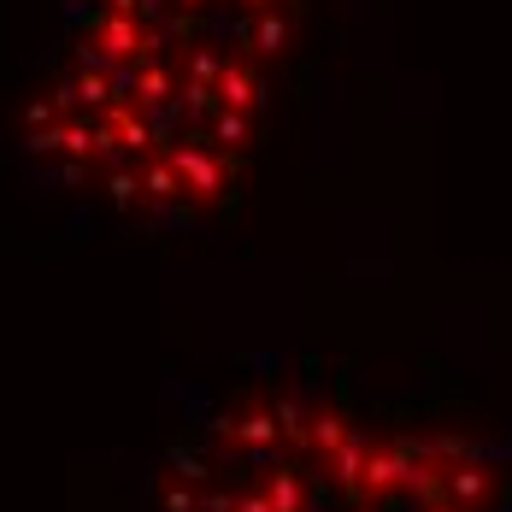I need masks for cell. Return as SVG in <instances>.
I'll use <instances>...</instances> for the list:
<instances>
[{"label": "cell", "mask_w": 512, "mask_h": 512, "mask_svg": "<svg viewBox=\"0 0 512 512\" xmlns=\"http://www.w3.org/2000/svg\"><path fill=\"white\" fill-rule=\"evenodd\" d=\"M142 512H512V442L271 365L177 407Z\"/></svg>", "instance_id": "cell-2"}, {"label": "cell", "mask_w": 512, "mask_h": 512, "mask_svg": "<svg viewBox=\"0 0 512 512\" xmlns=\"http://www.w3.org/2000/svg\"><path fill=\"white\" fill-rule=\"evenodd\" d=\"M301 0H65L18 154L53 195L183 230L236 195Z\"/></svg>", "instance_id": "cell-1"}]
</instances>
